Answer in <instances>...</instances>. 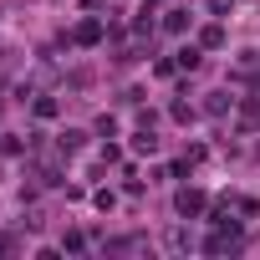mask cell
<instances>
[{
  "label": "cell",
  "mask_w": 260,
  "mask_h": 260,
  "mask_svg": "<svg viewBox=\"0 0 260 260\" xmlns=\"http://www.w3.org/2000/svg\"><path fill=\"white\" fill-rule=\"evenodd\" d=\"M179 209H184V214H199V209H204V194H179Z\"/></svg>",
  "instance_id": "cell-1"
}]
</instances>
